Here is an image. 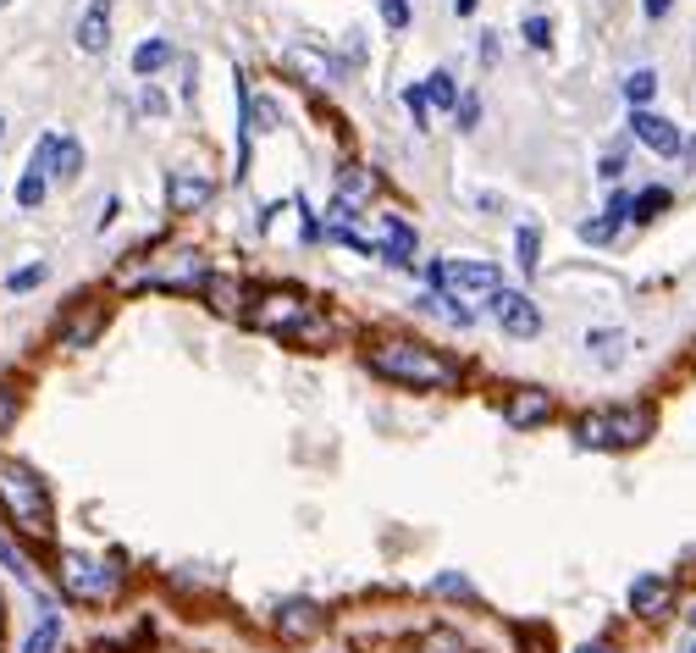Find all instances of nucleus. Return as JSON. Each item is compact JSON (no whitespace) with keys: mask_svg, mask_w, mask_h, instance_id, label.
Here are the masks:
<instances>
[{"mask_svg":"<svg viewBox=\"0 0 696 653\" xmlns=\"http://www.w3.org/2000/svg\"><path fill=\"white\" fill-rule=\"evenodd\" d=\"M255 305H244V326L266 332V338H287V343H332L337 322L298 289H266L249 294Z\"/></svg>","mask_w":696,"mask_h":653,"instance_id":"1","label":"nucleus"},{"mask_svg":"<svg viewBox=\"0 0 696 653\" xmlns=\"http://www.w3.org/2000/svg\"><path fill=\"white\" fill-rule=\"evenodd\" d=\"M365 366L382 382H393V388H420V393L425 388H459V366L448 354L425 349L420 338H382V343H371Z\"/></svg>","mask_w":696,"mask_h":653,"instance_id":"2","label":"nucleus"},{"mask_svg":"<svg viewBox=\"0 0 696 653\" xmlns=\"http://www.w3.org/2000/svg\"><path fill=\"white\" fill-rule=\"evenodd\" d=\"M0 509H6V520H11L22 537H39V543L56 537L50 493H45V483H39L22 460H0Z\"/></svg>","mask_w":696,"mask_h":653,"instance_id":"3","label":"nucleus"},{"mask_svg":"<svg viewBox=\"0 0 696 653\" xmlns=\"http://www.w3.org/2000/svg\"><path fill=\"white\" fill-rule=\"evenodd\" d=\"M658 432V416L647 405H619V410H591L575 421V444L580 449H597V455H625V449H641L647 438Z\"/></svg>","mask_w":696,"mask_h":653,"instance_id":"4","label":"nucleus"},{"mask_svg":"<svg viewBox=\"0 0 696 653\" xmlns=\"http://www.w3.org/2000/svg\"><path fill=\"white\" fill-rule=\"evenodd\" d=\"M56 582L72 604H117L122 598V571L106 559H89V554H61Z\"/></svg>","mask_w":696,"mask_h":653,"instance_id":"5","label":"nucleus"},{"mask_svg":"<svg viewBox=\"0 0 696 653\" xmlns=\"http://www.w3.org/2000/svg\"><path fill=\"white\" fill-rule=\"evenodd\" d=\"M128 283H160V289H194V283H205L210 277V266H205V255H194V250H166L160 261H144L134 272H122Z\"/></svg>","mask_w":696,"mask_h":653,"instance_id":"6","label":"nucleus"},{"mask_svg":"<svg viewBox=\"0 0 696 653\" xmlns=\"http://www.w3.org/2000/svg\"><path fill=\"white\" fill-rule=\"evenodd\" d=\"M437 289H453L459 300H492L503 289V277H498L492 261H442Z\"/></svg>","mask_w":696,"mask_h":653,"instance_id":"7","label":"nucleus"},{"mask_svg":"<svg viewBox=\"0 0 696 653\" xmlns=\"http://www.w3.org/2000/svg\"><path fill=\"white\" fill-rule=\"evenodd\" d=\"M558 416V399L548 388H514L509 399H503V421L514 427V432H537V427H548Z\"/></svg>","mask_w":696,"mask_h":653,"instance_id":"8","label":"nucleus"},{"mask_svg":"<svg viewBox=\"0 0 696 653\" xmlns=\"http://www.w3.org/2000/svg\"><path fill=\"white\" fill-rule=\"evenodd\" d=\"M326 632V610L315 604V598H287L277 610V637L287 649H298V643H315Z\"/></svg>","mask_w":696,"mask_h":653,"instance_id":"9","label":"nucleus"},{"mask_svg":"<svg viewBox=\"0 0 696 653\" xmlns=\"http://www.w3.org/2000/svg\"><path fill=\"white\" fill-rule=\"evenodd\" d=\"M675 598H680V587H675L669 576H658V571H647V576L630 582V615H641V621L675 615Z\"/></svg>","mask_w":696,"mask_h":653,"instance_id":"10","label":"nucleus"},{"mask_svg":"<svg viewBox=\"0 0 696 653\" xmlns=\"http://www.w3.org/2000/svg\"><path fill=\"white\" fill-rule=\"evenodd\" d=\"M487 305H492V316H498V326H503L509 338H537V332H542V311H537L520 289H498Z\"/></svg>","mask_w":696,"mask_h":653,"instance_id":"11","label":"nucleus"},{"mask_svg":"<svg viewBox=\"0 0 696 653\" xmlns=\"http://www.w3.org/2000/svg\"><path fill=\"white\" fill-rule=\"evenodd\" d=\"M630 134H636L653 156H680V150H686V134H680L669 117L647 111V106H641V111H630Z\"/></svg>","mask_w":696,"mask_h":653,"instance_id":"12","label":"nucleus"},{"mask_svg":"<svg viewBox=\"0 0 696 653\" xmlns=\"http://www.w3.org/2000/svg\"><path fill=\"white\" fill-rule=\"evenodd\" d=\"M210 199H216V177H205V172H171V177H166V205H171V211L194 216V211H205Z\"/></svg>","mask_w":696,"mask_h":653,"instance_id":"13","label":"nucleus"},{"mask_svg":"<svg viewBox=\"0 0 696 653\" xmlns=\"http://www.w3.org/2000/svg\"><path fill=\"white\" fill-rule=\"evenodd\" d=\"M111 45V0H89V11L78 17V50L100 56Z\"/></svg>","mask_w":696,"mask_h":653,"instance_id":"14","label":"nucleus"},{"mask_svg":"<svg viewBox=\"0 0 696 653\" xmlns=\"http://www.w3.org/2000/svg\"><path fill=\"white\" fill-rule=\"evenodd\" d=\"M287 67L304 72L310 84H332V78H337V61L321 56V50H310V45H293V50H287Z\"/></svg>","mask_w":696,"mask_h":653,"instance_id":"15","label":"nucleus"},{"mask_svg":"<svg viewBox=\"0 0 696 653\" xmlns=\"http://www.w3.org/2000/svg\"><path fill=\"white\" fill-rule=\"evenodd\" d=\"M410 250H415V233H410V222L388 216V222H382V255H376V261H393V266H410Z\"/></svg>","mask_w":696,"mask_h":653,"instance_id":"16","label":"nucleus"},{"mask_svg":"<svg viewBox=\"0 0 696 653\" xmlns=\"http://www.w3.org/2000/svg\"><path fill=\"white\" fill-rule=\"evenodd\" d=\"M199 289H205V305H210V311L244 316V283H233V277H205Z\"/></svg>","mask_w":696,"mask_h":653,"instance_id":"17","label":"nucleus"},{"mask_svg":"<svg viewBox=\"0 0 696 653\" xmlns=\"http://www.w3.org/2000/svg\"><path fill=\"white\" fill-rule=\"evenodd\" d=\"M84 172V145L78 139H61L56 134V145H50V166H45V177H56V183H72Z\"/></svg>","mask_w":696,"mask_h":653,"instance_id":"18","label":"nucleus"},{"mask_svg":"<svg viewBox=\"0 0 696 653\" xmlns=\"http://www.w3.org/2000/svg\"><path fill=\"white\" fill-rule=\"evenodd\" d=\"M586 354H591V366H602V371H614V366L625 360V332H608V326H597V332H586Z\"/></svg>","mask_w":696,"mask_h":653,"instance_id":"19","label":"nucleus"},{"mask_svg":"<svg viewBox=\"0 0 696 653\" xmlns=\"http://www.w3.org/2000/svg\"><path fill=\"white\" fill-rule=\"evenodd\" d=\"M100 326H106V305H95L89 316H84V311H72V316L61 322V343H95V338H100Z\"/></svg>","mask_w":696,"mask_h":653,"instance_id":"20","label":"nucleus"},{"mask_svg":"<svg viewBox=\"0 0 696 653\" xmlns=\"http://www.w3.org/2000/svg\"><path fill=\"white\" fill-rule=\"evenodd\" d=\"M371 194H376V177H371L365 166H349V172L337 177V205H349V211H354V205H360V199H371Z\"/></svg>","mask_w":696,"mask_h":653,"instance_id":"21","label":"nucleus"},{"mask_svg":"<svg viewBox=\"0 0 696 653\" xmlns=\"http://www.w3.org/2000/svg\"><path fill=\"white\" fill-rule=\"evenodd\" d=\"M420 100H425V106H437V111H453V106H459L453 72H442V67H437V72H431V78L420 84Z\"/></svg>","mask_w":696,"mask_h":653,"instance_id":"22","label":"nucleus"},{"mask_svg":"<svg viewBox=\"0 0 696 653\" xmlns=\"http://www.w3.org/2000/svg\"><path fill=\"white\" fill-rule=\"evenodd\" d=\"M669 199H675V194H669V188H658V183H653V188H641V194L630 199V222H641V227H647V222H658V216L669 211Z\"/></svg>","mask_w":696,"mask_h":653,"instance_id":"23","label":"nucleus"},{"mask_svg":"<svg viewBox=\"0 0 696 653\" xmlns=\"http://www.w3.org/2000/svg\"><path fill=\"white\" fill-rule=\"evenodd\" d=\"M160 67H171V39H144L139 50H134V72H139V78H155Z\"/></svg>","mask_w":696,"mask_h":653,"instance_id":"24","label":"nucleus"},{"mask_svg":"<svg viewBox=\"0 0 696 653\" xmlns=\"http://www.w3.org/2000/svg\"><path fill=\"white\" fill-rule=\"evenodd\" d=\"M56 643H61V615H56V610H45V621L28 632L22 653H56Z\"/></svg>","mask_w":696,"mask_h":653,"instance_id":"25","label":"nucleus"},{"mask_svg":"<svg viewBox=\"0 0 696 653\" xmlns=\"http://www.w3.org/2000/svg\"><path fill=\"white\" fill-rule=\"evenodd\" d=\"M514 261H520L526 277L542 266V233H537V227H520V233H514Z\"/></svg>","mask_w":696,"mask_h":653,"instance_id":"26","label":"nucleus"},{"mask_svg":"<svg viewBox=\"0 0 696 653\" xmlns=\"http://www.w3.org/2000/svg\"><path fill=\"white\" fill-rule=\"evenodd\" d=\"M653 95H658V72H653V67H636V72L625 78V100H630V106L641 111V106H647Z\"/></svg>","mask_w":696,"mask_h":653,"instance_id":"27","label":"nucleus"},{"mask_svg":"<svg viewBox=\"0 0 696 653\" xmlns=\"http://www.w3.org/2000/svg\"><path fill=\"white\" fill-rule=\"evenodd\" d=\"M45 188H50V177L28 166V172H22V183H17V205H22V211H39V205H45Z\"/></svg>","mask_w":696,"mask_h":653,"instance_id":"28","label":"nucleus"},{"mask_svg":"<svg viewBox=\"0 0 696 653\" xmlns=\"http://www.w3.org/2000/svg\"><path fill=\"white\" fill-rule=\"evenodd\" d=\"M420 653H470V643H464L459 632L437 626V632H425V637H420Z\"/></svg>","mask_w":696,"mask_h":653,"instance_id":"29","label":"nucleus"},{"mask_svg":"<svg viewBox=\"0 0 696 653\" xmlns=\"http://www.w3.org/2000/svg\"><path fill=\"white\" fill-rule=\"evenodd\" d=\"M520 33H526V45H531V50H553V22H548L542 11H531V17L520 22Z\"/></svg>","mask_w":696,"mask_h":653,"instance_id":"30","label":"nucleus"},{"mask_svg":"<svg viewBox=\"0 0 696 653\" xmlns=\"http://www.w3.org/2000/svg\"><path fill=\"white\" fill-rule=\"evenodd\" d=\"M431 593H437V598H470V604L481 598V593H476V587H470L459 571H448V576H431Z\"/></svg>","mask_w":696,"mask_h":653,"instance_id":"31","label":"nucleus"},{"mask_svg":"<svg viewBox=\"0 0 696 653\" xmlns=\"http://www.w3.org/2000/svg\"><path fill=\"white\" fill-rule=\"evenodd\" d=\"M0 565H6V571H11V576H17L22 587H33V571H28V559L17 554V543H11L6 532H0Z\"/></svg>","mask_w":696,"mask_h":653,"instance_id":"32","label":"nucleus"},{"mask_svg":"<svg viewBox=\"0 0 696 653\" xmlns=\"http://www.w3.org/2000/svg\"><path fill=\"white\" fill-rule=\"evenodd\" d=\"M45 277H50V272H45V261H33V266L11 272V277H6V289H11V294H28V289H39Z\"/></svg>","mask_w":696,"mask_h":653,"instance_id":"33","label":"nucleus"},{"mask_svg":"<svg viewBox=\"0 0 696 653\" xmlns=\"http://www.w3.org/2000/svg\"><path fill=\"white\" fill-rule=\"evenodd\" d=\"M17 410H22V399H17V388L11 382H0V438L17 427Z\"/></svg>","mask_w":696,"mask_h":653,"instance_id":"34","label":"nucleus"},{"mask_svg":"<svg viewBox=\"0 0 696 653\" xmlns=\"http://www.w3.org/2000/svg\"><path fill=\"white\" fill-rule=\"evenodd\" d=\"M625 150H608V156H602V162H597V177H602V183H619V177H625Z\"/></svg>","mask_w":696,"mask_h":653,"instance_id":"35","label":"nucleus"},{"mask_svg":"<svg viewBox=\"0 0 696 653\" xmlns=\"http://www.w3.org/2000/svg\"><path fill=\"white\" fill-rule=\"evenodd\" d=\"M453 111H459V128H464V134L481 123V100H476V95H459V106H453Z\"/></svg>","mask_w":696,"mask_h":653,"instance_id":"36","label":"nucleus"},{"mask_svg":"<svg viewBox=\"0 0 696 653\" xmlns=\"http://www.w3.org/2000/svg\"><path fill=\"white\" fill-rule=\"evenodd\" d=\"M382 17H388V28L399 33V28H410V0H382Z\"/></svg>","mask_w":696,"mask_h":653,"instance_id":"37","label":"nucleus"},{"mask_svg":"<svg viewBox=\"0 0 696 653\" xmlns=\"http://www.w3.org/2000/svg\"><path fill=\"white\" fill-rule=\"evenodd\" d=\"M404 106H410V117H415V128H425V100H420V89H404Z\"/></svg>","mask_w":696,"mask_h":653,"instance_id":"38","label":"nucleus"},{"mask_svg":"<svg viewBox=\"0 0 696 653\" xmlns=\"http://www.w3.org/2000/svg\"><path fill=\"white\" fill-rule=\"evenodd\" d=\"M641 11L658 22V17H669V11H675V0H641Z\"/></svg>","mask_w":696,"mask_h":653,"instance_id":"39","label":"nucleus"},{"mask_svg":"<svg viewBox=\"0 0 696 653\" xmlns=\"http://www.w3.org/2000/svg\"><path fill=\"white\" fill-rule=\"evenodd\" d=\"M144 111H166V95H160V89H144Z\"/></svg>","mask_w":696,"mask_h":653,"instance_id":"40","label":"nucleus"},{"mask_svg":"<svg viewBox=\"0 0 696 653\" xmlns=\"http://www.w3.org/2000/svg\"><path fill=\"white\" fill-rule=\"evenodd\" d=\"M575 653H619V649H614V643H580Z\"/></svg>","mask_w":696,"mask_h":653,"instance_id":"41","label":"nucleus"},{"mask_svg":"<svg viewBox=\"0 0 696 653\" xmlns=\"http://www.w3.org/2000/svg\"><path fill=\"white\" fill-rule=\"evenodd\" d=\"M453 11H459V17H470V11H476V0H453Z\"/></svg>","mask_w":696,"mask_h":653,"instance_id":"42","label":"nucleus"},{"mask_svg":"<svg viewBox=\"0 0 696 653\" xmlns=\"http://www.w3.org/2000/svg\"><path fill=\"white\" fill-rule=\"evenodd\" d=\"M0 134H6V123H0Z\"/></svg>","mask_w":696,"mask_h":653,"instance_id":"43","label":"nucleus"},{"mask_svg":"<svg viewBox=\"0 0 696 653\" xmlns=\"http://www.w3.org/2000/svg\"><path fill=\"white\" fill-rule=\"evenodd\" d=\"M0 6H11V0H0Z\"/></svg>","mask_w":696,"mask_h":653,"instance_id":"44","label":"nucleus"},{"mask_svg":"<svg viewBox=\"0 0 696 653\" xmlns=\"http://www.w3.org/2000/svg\"><path fill=\"white\" fill-rule=\"evenodd\" d=\"M692 653H696V643H692Z\"/></svg>","mask_w":696,"mask_h":653,"instance_id":"45","label":"nucleus"},{"mask_svg":"<svg viewBox=\"0 0 696 653\" xmlns=\"http://www.w3.org/2000/svg\"><path fill=\"white\" fill-rule=\"evenodd\" d=\"M692 621H696V615H692Z\"/></svg>","mask_w":696,"mask_h":653,"instance_id":"46","label":"nucleus"}]
</instances>
